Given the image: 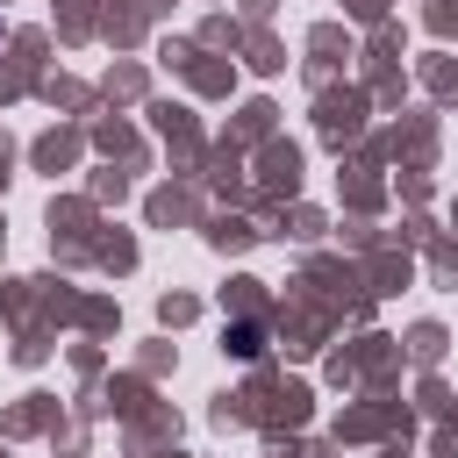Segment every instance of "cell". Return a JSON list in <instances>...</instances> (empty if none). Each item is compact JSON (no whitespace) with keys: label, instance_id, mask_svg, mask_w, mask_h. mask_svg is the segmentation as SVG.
<instances>
[{"label":"cell","instance_id":"1","mask_svg":"<svg viewBox=\"0 0 458 458\" xmlns=\"http://www.w3.org/2000/svg\"><path fill=\"white\" fill-rule=\"evenodd\" d=\"M229 351H236V358H258V351H265V329H258V322H236V329H229Z\"/></svg>","mask_w":458,"mask_h":458}]
</instances>
